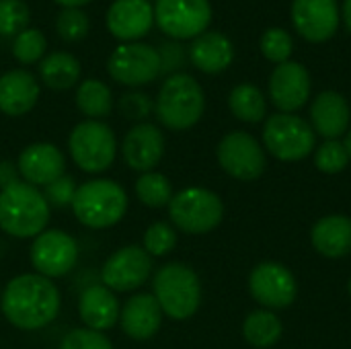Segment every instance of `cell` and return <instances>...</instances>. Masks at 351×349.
Wrapping results in <instances>:
<instances>
[{
	"label": "cell",
	"mask_w": 351,
	"mask_h": 349,
	"mask_svg": "<svg viewBox=\"0 0 351 349\" xmlns=\"http://www.w3.org/2000/svg\"><path fill=\"white\" fill-rule=\"evenodd\" d=\"M2 315L23 331L47 327L60 313V292L56 284L39 274H23L12 278L0 296Z\"/></svg>",
	"instance_id": "6da1fadb"
},
{
	"label": "cell",
	"mask_w": 351,
	"mask_h": 349,
	"mask_svg": "<svg viewBox=\"0 0 351 349\" xmlns=\"http://www.w3.org/2000/svg\"><path fill=\"white\" fill-rule=\"evenodd\" d=\"M206 109V95L202 84L185 74V72H177L171 74L154 101V111L158 121L173 130V132H183L193 128Z\"/></svg>",
	"instance_id": "7a4b0ae2"
},
{
	"label": "cell",
	"mask_w": 351,
	"mask_h": 349,
	"mask_svg": "<svg viewBox=\"0 0 351 349\" xmlns=\"http://www.w3.org/2000/svg\"><path fill=\"white\" fill-rule=\"evenodd\" d=\"M49 206L43 193L19 181L0 191V228L16 239H33L45 230Z\"/></svg>",
	"instance_id": "3957f363"
},
{
	"label": "cell",
	"mask_w": 351,
	"mask_h": 349,
	"mask_svg": "<svg viewBox=\"0 0 351 349\" xmlns=\"http://www.w3.org/2000/svg\"><path fill=\"white\" fill-rule=\"evenodd\" d=\"M72 212L76 220L88 228H109L125 216L128 193L111 179H93L78 185Z\"/></svg>",
	"instance_id": "277c9868"
},
{
	"label": "cell",
	"mask_w": 351,
	"mask_h": 349,
	"mask_svg": "<svg viewBox=\"0 0 351 349\" xmlns=\"http://www.w3.org/2000/svg\"><path fill=\"white\" fill-rule=\"evenodd\" d=\"M154 298L173 321L191 319L202 302L197 274L185 263H167L154 276Z\"/></svg>",
	"instance_id": "5b68a950"
},
{
	"label": "cell",
	"mask_w": 351,
	"mask_h": 349,
	"mask_svg": "<svg viewBox=\"0 0 351 349\" xmlns=\"http://www.w3.org/2000/svg\"><path fill=\"white\" fill-rule=\"evenodd\" d=\"M68 150L76 167H80L84 173H103L115 160L117 140L107 123L99 119H86L74 125L70 132Z\"/></svg>",
	"instance_id": "8992f818"
},
{
	"label": "cell",
	"mask_w": 351,
	"mask_h": 349,
	"mask_svg": "<svg viewBox=\"0 0 351 349\" xmlns=\"http://www.w3.org/2000/svg\"><path fill=\"white\" fill-rule=\"evenodd\" d=\"M169 216L181 232L206 234L222 222L224 206L214 191L204 187H187L173 195Z\"/></svg>",
	"instance_id": "52a82bcc"
},
{
	"label": "cell",
	"mask_w": 351,
	"mask_h": 349,
	"mask_svg": "<svg viewBox=\"0 0 351 349\" xmlns=\"http://www.w3.org/2000/svg\"><path fill=\"white\" fill-rule=\"evenodd\" d=\"M265 148L280 160L296 163L306 158L317 146V134L308 121L294 113H276L263 125Z\"/></svg>",
	"instance_id": "ba28073f"
},
{
	"label": "cell",
	"mask_w": 351,
	"mask_h": 349,
	"mask_svg": "<svg viewBox=\"0 0 351 349\" xmlns=\"http://www.w3.org/2000/svg\"><path fill=\"white\" fill-rule=\"evenodd\" d=\"M152 6L156 27L175 41L195 39L212 23L210 0H156Z\"/></svg>",
	"instance_id": "9c48e42d"
},
{
	"label": "cell",
	"mask_w": 351,
	"mask_h": 349,
	"mask_svg": "<svg viewBox=\"0 0 351 349\" xmlns=\"http://www.w3.org/2000/svg\"><path fill=\"white\" fill-rule=\"evenodd\" d=\"M109 76L123 86H144L160 76V56L158 49L142 43H121L107 60Z\"/></svg>",
	"instance_id": "30bf717a"
},
{
	"label": "cell",
	"mask_w": 351,
	"mask_h": 349,
	"mask_svg": "<svg viewBox=\"0 0 351 349\" xmlns=\"http://www.w3.org/2000/svg\"><path fill=\"white\" fill-rule=\"evenodd\" d=\"M220 167L239 181H255L267 167L261 144L247 132H228L216 150Z\"/></svg>",
	"instance_id": "8fae6325"
},
{
	"label": "cell",
	"mask_w": 351,
	"mask_h": 349,
	"mask_svg": "<svg viewBox=\"0 0 351 349\" xmlns=\"http://www.w3.org/2000/svg\"><path fill=\"white\" fill-rule=\"evenodd\" d=\"M78 261V243L64 230H43L31 247V263L35 272L47 280L62 278Z\"/></svg>",
	"instance_id": "7c38bea8"
},
{
	"label": "cell",
	"mask_w": 351,
	"mask_h": 349,
	"mask_svg": "<svg viewBox=\"0 0 351 349\" xmlns=\"http://www.w3.org/2000/svg\"><path fill=\"white\" fill-rule=\"evenodd\" d=\"M152 272V257L138 245L115 251L101 269V282L111 292H132L144 286Z\"/></svg>",
	"instance_id": "4fadbf2b"
},
{
	"label": "cell",
	"mask_w": 351,
	"mask_h": 349,
	"mask_svg": "<svg viewBox=\"0 0 351 349\" xmlns=\"http://www.w3.org/2000/svg\"><path fill=\"white\" fill-rule=\"evenodd\" d=\"M251 296L267 309H286L296 300L298 286L288 267L276 261L259 263L249 276Z\"/></svg>",
	"instance_id": "5bb4252c"
},
{
	"label": "cell",
	"mask_w": 351,
	"mask_h": 349,
	"mask_svg": "<svg viewBox=\"0 0 351 349\" xmlns=\"http://www.w3.org/2000/svg\"><path fill=\"white\" fill-rule=\"evenodd\" d=\"M341 8L337 0H294L292 23L298 35L311 43L329 41L339 27Z\"/></svg>",
	"instance_id": "9a60e30c"
},
{
	"label": "cell",
	"mask_w": 351,
	"mask_h": 349,
	"mask_svg": "<svg viewBox=\"0 0 351 349\" xmlns=\"http://www.w3.org/2000/svg\"><path fill=\"white\" fill-rule=\"evenodd\" d=\"M269 97L271 103L282 113H294L311 97V74L300 62H284L271 72L269 78Z\"/></svg>",
	"instance_id": "2e32d148"
},
{
	"label": "cell",
	"mask_w": 351,
	"mask_h": 349,
	"mask_svg": "<svg viewBox=\"0 0 351 349\" xmlns=\"http://www.w3.org/2000/svg\"><path fill=\"white\" fill-rule=\"evenodd\" d=\"M107 31L125 43L138 41L154 25V6L150 0H113L107 8Z\"/></svg>",
	"instance_id": "e0dca14e"
},
{
	"label": "cell",
	"mask_w": 351,
	"mask_h": 349,
	"mask_svg": "<svg viewBox=\"0 0 351 349\" xmlns=\"http://www.w3.org/2000/svg\"><path fill=\"white\" fill-rule=\"evenodd\" d=\"M121 154L130 169L150 173L165 154V136L160 128L146 121L136 123L123 138Z\"/></svg>",
	"instance_id": "ac0fdd59"
},
{
	"label": "cell",
	"mask_w": 351,
	"mask_h": 349,
	"mask_svg": "<svg viewBox=\"0 0 351 349\" xmlns=\"http://www.w3.org/2000/svg\"><path fill=\"white\" fill-rule=\"evenodd\" d=\"M16 167L25 183L33 187H45L64 175L66 160L58 146L47 142H37L21 152Z\"/></svg>",
	"instance_id": "d6986e66"
},
{
	"label": "cell",
	"mask_w": 351,
	"mask_h": 349,
	"mask_svg": "<svg viewBox=\"0 0 351 349\" xmlns=\"http://www.w3.org/2000/svg\"><path fill=\"white\" fill-rule=\"evenodd\" d=\"M121 329L128 337L136 341L152 339L162 325V309L156 302L154 294H136L132 296L119 313Z\"/></svg>",
	"instance_id": "ffe728a7"
},
{
	"label": "cell",
	"mask_w": 351,
	"mask_h": 349,
	"mask_svg": "<svg viewBox=\"0 0 351 349\" xmlns=\"http://www.w3.org/2000/svg\"><path fill=\"white\" fill-rule=\"evenodd\" d=\"M311 121L315 134H321L327 140H339V136L350 130V103L335 91H323L311 105Z\"/></svg>",
	"instance_id": "44dd1931"
},
{
	"label": "cell",
	"mask_w": 351,
	"mask_h": 349,
	"mask_svg": "<svg viewBox=\"0 0 351 349\" xmlns=\"http://www.w3.org/2000/svg\"><path fill=\"white\" fill-rule=\"evenodd\" d=\"M39 99L37 78L23 68L8 70L0 76V111L10 117L29 113Z\"/></svg>",
	"instance_id": "7402d4cb"
},
{
	"label": "cell",
	"mask_w": 351,
	"mask_h": 349,
	"mask_svg": "<svg viewBox=\"0 0 351 349\" xmlns=\"http://www.w3.org/2000/svg\"><path fill=\"white\" fill-rule=\"evenodd\" d=\"M119 313L121 311L115 294L103 284L88 286L78 298V317L86 329L103 333L115 327V323L119 321Z\"/></svg>",
	"instance_id": "603a6c76"
},
{
	"label": "cell",
	"mask_w": 351,
	"mask_h": 349,
	"mask_svg": "<svg viewBox=\"0 0 351 349\" xmlns=\"http://www.w3.org/2000/svg\"><path fill=\"white\" fill-rule=\"evenodd\" d=\"M189 60L199 72L218 74V72H224L232 64L234 45L224 33L206 31L191 41Z\"/></svg>",
	"instance_id": "cb8c5ba5"
},
{
	"label": "cell",
	"mask_w": 351,
	"mask_h": 349,
	"mask_svg": "<svg viewBox=\"0 0 351 349\" xmlns=\"http://www.w3.org/2000/svg\"><path fill=\"white\" fill-rule=\"evenodd\" d=\"M313 247L329 257L339 259L351 253V218L343 214H331L321 218L311 232Z\"/></svg>",
	"instance_id": "d4e9b609"
},
{
	"label": "cell",
	"mask_w": 351,
	"mask_h": 349,
	"mask_svg": "<svg viewBox=\"0 0 351 349\" xmlns=\"http://www.w3.org/2000/svg\"><path fill=\"white\" fill-rule=\"evenodd\" d=\"M82 74L78 58L70 51H51L39 62V78L51 91L72 88Z\"/></svg>",
	"instance_id": "484cf974"
},
{
	"label": "cell",
	"mask_w": 351,
	"mask_h": 349,
	"mask_svg": "<svg viewBox=\"0 0 351 349\" xmlns=\"http://www.w3.org/2000/svg\"><path fill=\"white\" fill-rule=\"evenodd\" d=\"M228 107L232 115L245 123H259L267 115V101L259 86L243 82L234 86L228 95Z\"/></svg>",
	"instance_id": "4316f807"
},
{
	"label": "cell",
	"mask_w": 351,
	"mask_h": 349,
	"mask_svg": "<svg viewBox=\"0 0 351 349\" xmlns=\"http://www.w3.org/2000/svg\"><path fill=\"white\" fill-rule=\"evenodd\" d=\"M76 107L88 119L107 117L113 109V93L111 88L97 78H86L76 88Z\"/></svg>",
	"instance_id": "83f0119b"
},
{
	"label": "cell",
	"mask_w": 351,
	"mask_h": 349,
	"mask_svg": "<svg viewBox=\"0 0 351 349\" xmlns=\"http://www.w3.org/2000/svg\"><path fill=\"white\" fill-rule=\"evenodd\" d=\"M282 321L271 311H255L243 323V335L249 346L267 349L276 346L282 337Z\"/></svg>",
	"instance_id": "f1b7e54d"
},
{
	"label": "cell",
	"mask_w": 351,
	"mask_h": 349,
	"mask_svg": "<svg viewBox=\"0 0 351 349\" xmlns=\"http://www.w3.org/2000/svg\"><path fill=\"white\" fill-rule=\"evenodd\" d=\"M136 195L148 208H162L171 204L173 187L162 173L150 171V173H142V177L136 181Z\"/></svg>",
	"instance_id": "f546056e"
},
{
	"label": "cell",
	"mask_w": 351,
	"mask_h": 349,
	"mask_svg": "<svg viewBox=\"0 0 351 349\" xmlns=\"http://www.w3.org/2000/svg\"><path fill=\"white\" fill-rule=\"evenodd\" d=\"M45 51H47V39L35 27H27L12 41V56L25 66L41 62L45 58Z\"/></svg>",
	"instance_id": "4dcf8cb0"
},
{
	"label": "cell",
	"mask_w": 351,
	"mask_h": 349,
	"mask_svg": "<svg viewBox=\"0 0 351 349\" xmlns=\"http://www.w3.org/2000/svg\"><path fill=\"white\" fill-rule=\"evenodd\" d=\"M56 31L62 41L78 43L90 31L88 14L82 8H62L56 16Z\"/></svg>",
	"instance_id": "1f68e13d"
},
{
	"label": "cell",
	"mask_w": 351,
	"mask_h": 349,
	"mask_svg": "<svg viewBox=\"0 0 351 349\" xmlns=\"http://www.w3.org/2000/svg\"><path fill=\"white\" fill-rule=\"evenodd\" d=\"M31 10L25 0H0V35L16 37L29 27Z\"/></svg>",
	"instance_id": "d6a6232c"
},
{
	"label": "cell",
	"mask_w": 351,
	"mask_h": 349,
	"mask_svg": "<svg viewBox=\"0 0 351 349\" xmlns=\"http://www.w3.org/2000/svg\"><path fill=\"white\" fill-rule=\"evenodd\" d=\"M259 47H261V53H263L269 62L284 64V62L290 60V56H292V51H294V41H292V35H290L286 29L271 27V29H267V31L261 35Z\"/></svg>",
	"instance_id": "836d02e7"
},
{
	"label": "cell",
	"mask_w": 351,
	"mask_h": 349,
	"mask_svg": "<svg viewBox=\"0 0 351 349\" xmlns=\"http://www.w3.org/2000/svg\"><path fill=\"white\" fill-rule=\"evenodd\" d=\"M350 152L343 142L339 140H327L315 150V165L321 173L335 175L341 173L350 165Z\"/></svg>",
	"instance_id": "e575fe53"
},
{
	"label": "cell",
	"mask_w": 351,
	"mask_h": 349,
	"mask_svg": "<svg viewBox=\"0 0 351 349\" xmlns=\"http://www.w3.org/2000/svg\"><path fill=\"white\" fill-rule=\"evenodd\" d=\"M175 245H177V232L167 222H154L144 232V245H142V249L150 257H165V255H169L175 249Z\"/></svg>",
	"instance_id": "d590c367"
},
{
	"label": "cell",
	"mask_w": 351,
	"mask_h": 349,
	"mask_svg": "<svg viewBox=\"0 0 351 349\" xmlns=\"http://www.w3.org/2000/svg\"><path fill=\"white\" fill-rule=\"evenodd\" d=\"M60 349H113V346L105 333L80 327L66 333V337L60 344Z\"/></svg>",
	"instance_id": "8d00e7d4"
},
{
	"label": "cell",
	"mask_w": 351,
	"mask_h": 349,
	"mask_svg": "<svg viewBox=\"0 0 351 349\" xmlns=\"http://www.w3.org/2000/svg\"><path fill=\"white\" fill-rule=\"evenodd\" d=\"M76 189H78V185H76L74 177L62 175L56 181H51L49 185H45L41 193L49 208H66V206H72Z\"/></svg>",
	"instance_id": "74e56055"
},
{
	"label": "cell",
	"mask_w": 351,
	"mask_h": 349,
	"mask_svg": "<svg viewBox=\"0 0 351 349\" xmlns=\"http://www.w3.org/2000/svg\"><path fill=\"white\" fill-rule=\"evenodd\" d=\"M152 109H154L152 99L146 93H142V91H130V93H125L119 99V111H121V115L128 117V119L140 121V123H142L144 117L150 115Z\"/></svg>",
	"instance_id": "f35d334b"
},
{
	"label": "cell",
	"mask_w": 351,
	"mask_h": 349,
	"mask_svg": "<svg viewBox=\"0 0 351 349\" xmlns=\"http://www.w3.org/2000/svg\"><path fill=\"white\" fill-rule=\"evenodd\" d=\"M158 56H160V74L171 76V74H177L185 66V49L175 39L165 41L158 47Z\"/></svg>",
	"instance_id": "ab89813d"
},
{
	"label": "cell",
	"mask_w": 351,
	"mask_h": 349,
	"mask_svg": "<svg viewBox=\"0 0 351 349\" xmlns=\"http://www.w3.org/2000/svg\"><path fill=\"white\" fill-rule=\"evenodd\" d=\"M19 167L12 160H0V191L19 183Z\"/></svg>",
	"instance_id": "60d3db41"
},
{
	"label": "cell",
	"mask_w": 351,
	"mask_h": 349,
	"mask_svg": "<svg viewBox=\"0 0 351 349\" xmlns=\"http://www.w3.org/2000/svg\"><path fill=\"white\" fill-rule=\"evenodd\" d=\"M56 4H60L62 8H82L84 4L93 2V0H53Z\"/></svg>",
	"instance_id": "b9f144b4"
},
{
	"label": "cell",
	"mask_w": 351,
	"mask_h": 349,
	"mask_svg": "<svg viewBox=\"0 0 351 349\" xmlns=\"http://www.w3.org/2000/svg\"><path fill=\"white\" fill-rule=\"evenodd\" d=\"M341 19L346 23V27L351 31V0H343V6H341Z\"/></svg>",
	"instance_id": "7bdbcfd3"
},
{
	"label": "cell",
	"mask_w": 351,
	"mask_h": 349,
	"mask_svg": "<svg viewBox=\"0 0 351 349\" xmlns=\"http://www.w3.org/2000/svg\"><path fill=\"white\" fill-rule=\"evenodd\" d=\"M343 144H346V148H348V152H350V158H351V130L348 132V136H346V142H343Z\"/></svg>",
	"instance_id": "ee69618b"
},
{
	"label": "cell",
	"mask_w": 351,
	"mask_h": 349,
	"mask_svg": "<svg viewBox=\"0 0 351 349\" xmlns=\"http://www.w3.org/2000/svg\"><path fill=\"white\" fill-rule=\"evenodd\" d=\"M348 290H350V296H351V280H350V284H348Z\"/></svg>",
	"instance_id": "f6af8a7d"
}]
</instances>
